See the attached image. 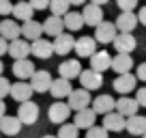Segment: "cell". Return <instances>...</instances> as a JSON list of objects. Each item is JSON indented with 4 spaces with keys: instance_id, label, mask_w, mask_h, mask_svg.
Instances as JSON below:
<instances>
[{
    "instance_id": "obj_6",
    "label": "cell",
    "mask_w": 146,
    "mask_h": 138,
    "mask_svg": "<svg viewBox=\"0 0 146 138\" xmlns=\"http://www.w3.org/2000/svg\"><path fill=\"white\" fill-rule=\"evenodd\" d=\"M116 35H118V30H116L114 22H101L99 26L95 28V35H92V37L97 39V43H114Z\"/></svg>"
},
{
    "instance_id": "obj_2",
    "label": "cell",
    "mask_w": 146,
    "mask_h": 138,
    "mask_svg": "<svg viewBox=\"0 0 146 138\" xmlns=\"http://www.w3.org/2000/svg\"><path fill=\"white\" fill-rule=\"evenodd\" d=\"M69 115H71L69 104H64V101H60V99H56L50 106V110H47V119H50L52 123H56V125H64L67 119H69Z\"/></svg>"
},
{
    "instance_id": "obj_41",
    "label": "cell",
    "mask_w": 146,
    "mask_h": 138,
    "mask_svg": "<svg viewBox=\"0 0 146 138\" xmlns=\"http://www.w3.org/2000/svg\"><path fill=\"white\" fill-rule=\"evenodd\" d=\"M2 54H9V41L5 37H0V56Z\"/></svg>"
},
{
    "instance_id": "obj_14",
    "label": "cell",
    "mask_w": 146,
    "mask_h": 138,
    "mask_svg": "<svg viewBox=\"0 0 146 138\" xmlns=\"http://www.w3.org/2000/svg\"><path fill=\"white\" fill-rule=\"evenodd\" d=\"M75 50V37H71L69 32H62L54 39V52L58 56H67Z\"/></svg>"
},
{
    "instance_id": "obj_26",
    "label": "cell",
    "mask_w": 146,
    "mask_h": 138,
    "mask_svg": "<svg viewBox=\"0 0 146 138\" xmlns=\"http://www.w3.org/2000/svg\"><path fill=\"white\" fill-rule=\"evenodd\" d=\"M137 22H140L137 15L133 13V11H129V13H120L114 24H116V30H118V32H131Z\"/></svg>"
},
{
    "instance_id": "obj_36",
    "label": "cell",
    "mask_w": 146,
    "mask_h": 138,
    "mask_svg": "<svg viewBox=\"0 0 146 138\" xmlns=\"http://www.w3.org/2000/svg\"><path fill=\"white\" fill-rule=\"evenodd\" d=\"M11 86H13V84H11L5 76H0V99L7 97V95H11Z\"/></svg>"
},
{
    "instance_id": "obj_4",
    "label": "cell",
    "mask_w": 146,
    "mask_h": 138,
    "mask_svg": "<svg viewBox=\"0 0 146 138\" xmlns=\"http://www.w3.org/2000/svg\"><path fill=\"white\" fill-rule=\"evenodd\" d=\"M17 119L22 121V125H35L39 119V104L35 101H24L17 108Z\"/></svg>"
},
{
    "instance_id": "obj_34",
    "label": "cell",
    "mask_w": 146,
    "mask_h": 138,
    "mask_svg": "<svg viewBox=\"0 0 146 138\" xmlns=\"http://www.w3.org/2000/svg\"><path fill=\"white\" fill-rule=\"evenodd\" d=\"M108 134L110 132L103 127V125H95V127L86 129V136H84V138H110Z\"/></svg>"
},
{
    "instance_id": "obj_38",
    "label": "cell",
    "mask_w": 146,
    "mask_h": 138,
    "mask_svg": "<svg viewBox=\"0 0 146 138\" xmlns=\"http://www.w3.org/2000/svg\"><path fill=\"white\" fill-rule=\"evenodd\" d=\"M135 99H137V104H140V108H146V86H140V88H137Z\"/></svg>"
},
{
    "instance_id": "obj_24",
    "label": "cell",
    "mask_w": 146,
    "mask_h": 138,
    "mask_svg": "<svg viewBox=\"0 0 146 138\" xmlns=\"http://www.w3.org/2000/svg\"><path fill=\"white\" fill-rule=\"evenodd\" d=\"M95 119H97V112L92 110V108H86V110L75 112L73 123L78 125L80 129H90V127H95Z\"/></svg>"
},
{
    "instance_id": "obj_7",
    "label": "cell",
    "mask_w": 146,
    "mask_h": 138,
    "mask_svg": "<svg viewBox=\"0 0 146 138\" xmlns=\"http://www.w3.org/2000/svg\"><path fill=\"white\" fill-rule=\"evenodd\" d=\"M80 84L86 91H97V88L103 86V74H99L95 69H84L80 74Z\"/></svg>"
},
{
    "instance_id": "obj_12",
    "label": "cell",
    "mask_w": 146,
    "mask_h": 138,
    "mask_svg": "<svg viewBox=\"0 0 146 138\" xmlns=\"http://www.w3.org/2000/svg\"><path fill=\"white\" fill-rule=\"evenodd\" d=\"M75 54L80 58H90L92 54L97 52V39L95 37H80L75 39Z\"/></svg>"
},
{
    "instance_id": "obj_33",
    "label": "cell",
    "mask_w": 146,
    "mask_h": 138,
    "mask_svg": "<svg viewBox=\"0 0 146 138\" xmlns=\"http://www.w3.org/2000/svg\"><path fill=\"white\" fill-rule=\"evenodd\" d=\"M58 138H80V127L75 123H64L58 129Z\"/></svg>"
},
{
    "instance_id": "obj_37",
    "label": "cell",
    "mask_w": 146,
    "mask_h": 138,
    "mask_svg": "<svg viewBox=\"0 0 146 138\" xmlns=\"http://www.w3.org/2000/svg\"><path fill=\"white\" fill-rule=\"evenodd\" d=\"M2 15H13V5L9 0H0V17Z\"/></svg>"
},
{
    "instance_id": "obj_49",
    "label": "cell",
    "mask_w": 146,
    "mask_h": 138,
    "mask_svg": "<svg viewBox=\"0 0 146 138\" xmlns=\"http://www.w3.org/2000/svg\"><path fill=\"white\" fill-rule=\"evenodd\" d=\"M0 24H2V19H0Z\"/></svg>"
},
{
    "instance_id": "obj_23",
    "label": "cell",
    "mask_w": 146,
    "mask_h": 138,
    "mask_svg": "<svg viewBox=\"0 0 146 138\" xmlns=\"http://www.w3.org/2000/svg\"><path fill=\"white\" fill-rule=\"evenodd\" d=\"M35 63H32L30 58H24V60H15L13 63V74L17 76L19 80H24V82H26L28 78H32V76H35Z\"/></svg>"
},
{
    "instance_id": "obj_35",
    "label": "cell",
    "mask_w": 146,
    "mask_h": 138,
    "mask_svg": "<svg viewBox=\"0 0 146 138\" xmlns=\"http://www.w3.org/2000/svg\"><path fill=\"white\" fill-rule=\"evenodd\" d=\"M116 5H118V9L123 13H129V11H133L137 7V0H116Z\"/></svg>"
},
{
    "instance_id": "obj_46",
    "label": "cell",
    "mask_w": 146,
    "mask_h": 138,
    "mask_svg": "<svg viewBox=\"0 0 146 138\" xmlns=\"http://www.w3.org/2000/svg\"><path fill=\"white\" fill-rule=\"evenodd\" d=\"M2 71H5V65H2V60H0V76H2Z\"/></svg>"
},
{
    "instance_id": "obj_43",
    "label": "cell",
    "mask_w": 146,
    "mask_h": 138,
    "mask_svg": "<svg viewBox=\"0 0 146 138\" xmlns=\"http://www.w3.org/2000/svg\"><path fill=\"white\" fill-rule=\"evenodd\" d=\"M2 117H7V104L0 99V119H2Z\"/></svg>"
},
{
    "instance_id": "obj_25",
    "label": "cell",
    "mask_w": 146,
    "mask_h": 138,
    "mask_svg": "<svg viewBox=\"0 0 146 138\" xmlns=\"http://www.w3.org/2000/svg\"><path fill=\"white\" fill-rule=\"evenodd\" d=\"M43 32L56 39L58 35H62V32H64V19L62 17H56V15H50V17L43 22Z\"/></svg>"
},
{
    "instance_id": "obj_40",
    "label": "cell",
    "mask_w": 146,
    "mask_h": 138,
    "mask_svg": "<svg viewBox=\"0 0 146 138\" xmlns=\"http://www.w3.org/2000/svg\"><path fill=\"white\" fill-rule=\"evenodd\" d=\"M137 80H142V82H146V63H140L137 65V71H135Z\"/></svg>"
},
{
    "instance_id": "obj_13",
    "label": "cell",
    "mask_w": 146,
    "mask_h": 138,
    "mask_svg": "<svg viewBox=\"0 0 146 138\" xmlns=\"http://www.w3.org/2000/svg\"><path fill=\"white\" fill-rule=\"evenodd\" d=\"M137 110H140V104H137L135 97L125 95V97H120V99L116 101V112H120L125 119H131V117H135Z\"/></svg>"
},
{
    "instance_id": "obj_27",
    "label": "cell",
    "mask_w": 146,
    "mask_h": 138,
    "mask_svg": "<svg viewBox=\"0 0 146 138\" xmlns=\"http://www.w3.org/2000/svg\"><path fill=\"white\" fill-rule=\"evenodd\" d=\"M131 67H133V58H131V54H116V56H114V60H112V69L116 71V76L131 74Z\"/></svg>"
},
{
    "instance_id": "obj_28",
    "label": "cell",
    "mask_w": 146,
    "mask_h": 138,
    "mask_svg": "<svg viewBox=\"0 0 146 138\" xmlns=\"http://www.w3.org/2000/svg\"><path fill=\"white\" fill-rule=\"evenodd\" d=\"M32 15H35V7L28 2V0H19L13 5V17L22 19V22H30Z\"/></svg>"
},
{
    "instance_id": "obj_1",
    "label": "cell",
    "mask_w": 146,
    "mask_h": 138,
    "mask_svg": "<svg viewBox=\"0 0 146 138\" xmlns=\"http://www.w3.org/2000/svg\"><path fill=\"white\" fill-rule=\"evenodd\" d=\"M67 104H69V108H71V110H75V112L86 110V108L92 104L90 91H86V88H73V93L67 97Z\"/></svg>"
},
{
    "instance_id": "obj_10",
    "label": "cell",
    "mask_w": 146,
    "mask_h": 138,
    "mask_svg": "<svg viewBox=\"0 0 146 138\" xmlns=\"http://www.w3.org/2000/svg\"><path fill=\"white\" fill-rule=\"evenodd\" d=\"M82 17H84V24H86V26H95L97 28L101 22H103V7L88 2V5H84Z\"/></svg>"
},
{
    "instance_id": "obj_30",
    "label": "cell",
    "mask_w": 146,
    "mask_h": 138,
    "mask_svg": "<svg viewBox=\"0 0 146 138\" xmlns=\"http://www.w3.org/2000/svg\"><path fill=\"white\" fill-rule=\"evenodd\" d=\"M127 132L131 136H144L146 134V117L144 115H135L131 119H127Z\"/></svg>"
},
{
    "instance_id": "obj_39",
    "label": "cell",
    "mask_w": 146,
    "mask_h": 138,
    "mask_svg": "<svg viewBox=\"0 0 146 138\" xmlns=\"http://www.w3.org/2000/svg\"><path fill=\"white\" fill-rule=\"evenodd\" d=\"M28 2L35 7V11H43V9H47V7H50L52 0H28Z\"/></svg>"
},
{
    "instance_id": "obj_32",
    "label": "cell",
    "mask_w": 146,
    "mask_h": 138,
    "mask_svg": "<svg viewBox=\"0 0 146 138\" xmlns=\"http://www.w3.org/2000/svg\"><path fill=\"white\" fill-rule=\"evenodd\" d=\"M69 7H71L69 0H52L50 2V11H52V15H56V17H64V15L69 13Z\"/></svg>"
},
{
    "instance_id": "obj_15",
    "label": "cell",
    "mask_w": 146,
    "mask_h": 138,
    "mask_svg": "<svg viewBox=\"0 0 146 138\" xmlns=\"http://www.w3.org/2000/svg\"><path fill=\"white\" fill-rule=\"evenodd\" d=\"M92 110L97 112V115H110V112L116 110V99L112 95H97L95 99H92Z\"/></svg>"
},
{
    "instance_id": "obj_11",
    "label": "cell",
    "mask_w": 146,
    "mask_h": 138,
    "mask_svg": "<svg viewBox=\"0 0 146 138\" xmlns=\"http://www.w3.org/2000/svg\"><path fill=\"white\" fill-rule=\"evenodd\" d=\"M82 71L84 69H82V65H80L78 58H67V60H62V63L58 65V74H60V78H64V80L80 78Z\"/></svg>"
},
{
    "instance_id": "obj_29",
    "label": "cell",
    "mask_w": 146,
    "mask_h": 138,
    "mask_svg": "<svg viewBox=\"0 0 146 138\" xmlns=\"http://www.w3.org/2000/svg\"><path fill=\"white\" fill-rule=\"evenodd\" d=\"M50 93L56 97V99H62V97H69L73 93V88H71V80H64V78H56L54 82H52V88H50Z\"/></svg>"
},
{
    "instance_id": "obj_42",
    "label": "cell",
    "mask_w": 146,
    "mask_h": 138,
    "mask_svg": "<svg viewBox=\"0 0 146 138\" xmlns=\"http://www.w3.org/2000/svg\"><path fill=\"white\" fill-rule=\"evenodd\" d=\"M137 19H140V24H144V26H146V7H142V9H140Z\"/></svg>"
},
{
    "instance_id": "obj_17",
    "label": "cell",
    "mask_w": 146,
    "mask_h": 138,
    "mask_svg": "<svg viewBox=\"0 0 146 138\" xmlns=\"http://www.w3.org/2000/svg\"><path fill=\"white\" fill-rule=\"evenodd\" d=\"M112 54H108L105 50L101 52H95V54L90 56V69H95V71H99V74H103V71H108V69H112Z\"/></svg>"
},
{
    "instance_id": "obj_48",
    "label": "cell",
    "mask_w": 146,
    "mask_h": 138,
    "mask_svg": "<svg viewBox=\"0 0 146 138\" xmlns=\"http://www.w3.org/2000/svg\"><path fill=\"white\" fill-rule=\"evenodd\" d=\"M142 138H146V134H144V136H142Z\"/></svg>"
},
{
    "instance_id": "obj_3",
    "label": "cell",
    "mask_w": 146,
    "mask_h": 138,
    "mask_svg": "<svg viewBox=\"0 0 146 138\" xmlns=\"http://www.w3.org/2000/svg\"><path fill=\"white\" fill-rule=\"evenodd\" d=\"M112 88H114L116 93H120V95H129L131 91H135L137 88V76L133 74H123V76H116L114 82H112Z\"/></svg>"
},
{
    "instance_id": "obj_5",
    "label": "cell",
    "mask_w": 146,
    "mask_h": 138,
    "mask_svg": "<svg viewBox=\"0 0 146 138\" xmlns=\"http://www.w3.org/2000/svg\"><path fill=\"white\" fill-rule=\"evenodd\" d=\"M52 82H54V78H52L50 71H45V69H36L35 76L30 78V86L35 93H47L52 88Z\"/></svg>"
},
{
    "instance_id": "obj_21",
    "label": "cell",
    "mask_w": 146,
    "mask_h": 138,
    "mask_svg": "<svg viewBox=\"0 0 146 138\" xmlns=\"http://www.w3.org/2000/svg\"><path fill=\"white\" fill-rule=\"evenodd\" d=\"M22 132V121L17 119V117H2L0 119V134H5V136H17V134Z\"/></svg>"
},
{
    "instance_id": "obj_18",
    "label": "cell",
    "mask_w": 146,
    "mask_h": 138,
    "mask_svg": "<svg viewBox=\"0 0 146 138\" xmlns=\"http://www.w3.org/2000/svg\"><path fill=\"white\" fill-rule=\"evenodd\" d=\"M28 54H32V52H30V43L26 39L19 37L9 43V56H13V60H24L28 58Z\"/></svg>"
},
{
    "instance_id": "obj_44",
    "label": "cell",
    "mask_w": 146,
    "mask_h": 138,
    "mask_svg": "<svg viewBox=\"0 0 146 138\" xmlns=\"http://www.w3.org/2000/svg\"><path fill=\"white\" fill-rule=\"evenodd\" d=\"M71 5H75V7H80V5H84V2H88V0H69Z\"/></svg>"
},
{
    "instance_id": "obj_47",
    "label": "cell",
    "mask_w": 146,
    "mask_h": 138,
    "mask_svg": "<svg viewBox=\"0 0 146 138\" xmlns=\"http://www.w3.org/2000/svg\"><path fill=\"white\" fill-rule=\"evenodd\" d=\"M41 138H58V136H52V134H47V136H41Z\"/></svg>"
},
{
    "instance_id": "obj_20",
    "label": "cell",
    "mask_w": 146,
    "mask_h": 138,
    "mask_svg": "<svg viewBox=\"0 0 146 138\" xmlns=\"http://www.w3.org/2000/svg\"><path fill=\"white\" fill-rule=\"evenodd\" d=\"M0 37H5L9 43L15 41V39L22 37V26L15 19H2V24H0Z\"/></svg>"
},
{
    "instance_id": "obj_22",
    "label": "cell",
    "mask_w": 146,
    "mask_h": 138,
    "mask_svg": "<svg viewBox=\"0 0 146 138\" xmlns=\"http://www.w3.org/2000/svg\"><path fill=\"white\" fill-rule=\"evenodd\" d=\"M22 35L26 41H36V39H41L43 35V24L36 22V19H30V22H24L22 24Z\"/></svg>"
},
{
    "instance_id": "obj_9",
    "label": "cell",
    "mask_w": 146,
    "mask_h": 138,
    "mask_svg": "<svg viewBox=\"0 0 146 138\" xmlns=\"http://www.w3.org/2000/svg\"><path fill=\"white\" fill-rule=\"evenodd\" d=\"M30 52L36 56V58H41V60H47L50 56H54V41H50V39H36V41L30 43Z\"/></svg>"
},
{
    "instance_id": "obj_8",
    "label": "cell",
    "mask_w": 146,
    "mask_h": 138,
    "mask_svg": "<svg viewBox=\"0 0 146 138\" xmlns=\"http://www.w3.org/2000/svg\"><path fill=\"white\" fill-rule=\"evenodd\" d=\"M114 48H116V54H131L137 48V41L131 32H118L114 39Z\"/></svg>"
},
{
    "instance_id": "obj_45",
    "label": "cell",
    "mask_w": 146,
    "mask_h": 138,
    "mask_svg": "<svg viewBox=\"0 0 146 138\" xmlns=\"http://www.w3.org/2000/svg\"><path fill=\"white\" fill-rule=\"evenodd\" d=\"M90 2H92V5H99V7H103L105 2H110V0H90Z\"/></svg>"
},
{
    "instance_id": "obj_31",
    "label": "cell",
    "mask_w": 146,
    "mask_h": 138,
    "mask_svg": "<svg viewBox=\"0 0 146 138\" xmlns=\"http://www.w3.org/2000/svg\"><path fill=\"white\" fill-rule=\"evenodd\" d=\"M82 26H84V17H82L80 11H69V13L64 15V28H67V30L75 32V30H80Z\"/></svg>"
},
{
    "instance_id": "obj_19",
    "label": "cell",
    "mask_w": 146,
    "mask_h": 138,
    "mask_svg": "<svg viewBox=\"0 0 146 138\" xmlns=\"http://www.w3.org/2000/svg\"><path fill=\"white\" fill-rule=\"evenodd\" d=\"M32 86L30 82H24V80H17V82L11 86V97H13L15 101H19V104H24V101H30L32 97Z\"/></svg>"
},
{
    "instance_id": "obj_16",
    "label": "cell",
    "mask_w": 146,
    "mask_h": 138,
    "mask_svg": "<svg viewBox=\"0 0 146 138\" xmlns=\"http://www.w3.org/2000/svg\"><path fill=\"white\" fill-rule=\"evenodd\" d=\"M103 127L108 129V132H123V129H127V119H125L120 112H110V115L103 117Z\"/></svg>"
}]
</instances>
